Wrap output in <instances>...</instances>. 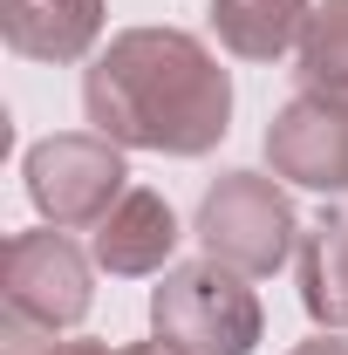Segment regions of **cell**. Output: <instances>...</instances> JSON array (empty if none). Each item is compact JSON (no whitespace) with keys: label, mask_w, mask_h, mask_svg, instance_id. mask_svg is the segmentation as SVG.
Instances as JSON below:
<instances>
[{"label":"cell","mask_w":348,"mask_h":355,"mask_svg":"<svg viewBox=\"0 0 348 355\" xmlns=\"http://www.w3.org/2000/svg\"><path fill=\"white\" fill-rule=\"evenodd\" d=\"M0 335H7V349H0V355H55V349H62L55 335L28 328V321H14V314H7V328H0Z\"/></svg>","instance_id":"cell-12"},{"label":"cell","mask_w":348,"mask_h":355,"mask_svg":"<svg viewBox=\"0 0 348 355\" xmlns=\"http://www.w3.org/2000/svg\"><path fill=\"white\" fill-rule=\"evenodd\" d=\"M266 164L273 178L307 184V191H348V103L301 89L266 123Z\"/></svg>","instance_id":"cell-6"},{"label":"cell","mask_w":348,"mask_h":355,"mask_svg":"<svg viewBox=\"0 0 348 355\" xmlns=\"http://www.w3.org/2000/svg\"><path fill=\"white\" fill-rule=\"evenodd\" d=\"M89 253L62 232V225H42V232H14L7 246H0V301L14 321H28V328H42V335H62V328H76L96 301V287H89Z\"/></svg>","instance_id":"cell-5"},{"label":"cell","mask_w":348,"mask_h":355,"mask_svg":"<svg viewBox=\"0 0 348 355\" xmlns=\"http://www.w3.org/2000/svg\"><path fill=\"white\" fill-rule=\"evenodd\" d=\"M28 198L48 225L62 232H96V225L116 212V198L130 191L123 171V144H110L103 130H62L42 137L28 150Z\"/></svg>","instance_id":"cell-4"},{"label":"cell","mask_w":348,"mask_h":355,"mask_svg":"<svg viewBox=\"0 0 348 355\" xmlns=\"http://www.w3.org/2000/svg\"><path fill=\"white\" fill-rule=\"evenodd\" d=\"M0 35L28 62H82L103 35V0H0Z\"/></svg>","instance_id":"cell-8"},{"label":"cell","mask_w":348,"mask_h":355,"mask_svg":"<svg viewBox=\"0 0 348 355\" xmlns=\"http://www.w3.org/2000/svg\"><path fill=\"white\" fill-rule=\"evenodd\" d=\"M301 83L348 103V0H321L301 35Z\"/></svg>","instance_id":"cell-11"},{"label":"cell","mask_w":348,"mask_h":355,"mask_svg":"<svg viewBox=\"0 0 348 355\" xmlns=\"http://www.w3.org/2000/svg\"><path fill=\"white\" fill-rule=\"evenodd\" d=\"M177 212L164 191H150V184H130L123 198H116V212L89 232V260L103 266V273H116V280H143V273H164V260L177 253Z\"/></svg>","instance_id":"cell-7"},{"label":"cell","mask_w":348,"mask_h":355,"mask_svg":"<svg viewBox=\"0 0 348 355\" xmlns=\"http://www.w3.org/2000/svg\"><path fill=\"white\" fill-rule=\"evenodd\" d=\"M55 355H123V349H110V342H62Z\"/></svg>","instance_id":"cell-14"},{"label":"cell","mask_w":348,"mask_h":355,"mask_svg":"<svg viewBox=\"0 0 348 355\" xmlns=\"http://www.w3.org/2000/svg\"><path fill=\"white\" fill-rule=\"evenodd\" d=\"M123 355H177L171 342H137V349H123Z\"/></svg>","instance_id":"cell-15"},{"label":"cell","mask_w":348,"mask_h":355,"mask_svg":"<svg viewBox=\"0 0 348 355\" xmlns=\"http://www.w3.org/2000/svg\"><path fill=\"white\" fill-rule=\"evenodd\" d=\"M82 110L123 150L205 157L232 130V76L184 28H123L89 62Z\"/></svg>","instance_id":"cell-1"},{"label":"cell","mask_w":348,"mask_h":355,"mask_svg":"<svg viewBox=\"0 0 348 355\" xmlns=\"http://www.w3.org/2000/svg\"><path fill=\"white\" fill-rule=\"evenodd\" d=\"M198 246H205V260L232 266V273H246V280H266V273H280V266L294 260V246H301V219H294V205H287V191L260 171H225L205 191V205H198Z\"/></svg>","instance_id":"cell-3"},{"label":"cell","mask_w":348,"mask_h":355,"mask_svg":"<svg viewBox=\"0 0 348 355\" xmlns=\"http://www.w3.org/2000/svg\"><path fill=\"white\" fill-rule=\"evenodd\" d=\"M314 0H212V35L239 62H280L301 48Z\"/></svg>","instance_id":"cell-9"},{"label":"cell","mask_w":348,"mask_h":355,"mask_svg":"<svg viewBox=\"0 0 348 355\" xmlns=\"http://www.w3.org/2000/svg\"><path fill=\"white\" fill-rule=\"evenodd\" d=\"M301 301L321 328H348V212H321L301 232Z\"/></svg>","instance_id":"cell-10"},{"label":"cell","mask_w":348,"mask_h":355,"mask_svg":"<svg viewBox=\"0 0 348 355\" xmlns=\"http://www.w3.org/2000/svg\"><path fill=\"white\" fill-rule=\"evenodd\" d=\"M150 328L177 355H253L266 335V314H260V294L246 287V273H232L218 260H191L157 280Z\"/></svg>","instance_id":"cell-2"},{"label":"cell","mask_w":348,"mask_h":355,"mask_svg":"<svg viewBox=\"0 0 348 355\" xmlns=\"http://www.w3.org/2000/svg\"><path fill=\"white\" fill-rule=\"evenodd\" d=\"M294 355H348V335H342V328H321V335H314V342H301Z\"/></svg>","instance_id":"cell-13"}]
</instances>
